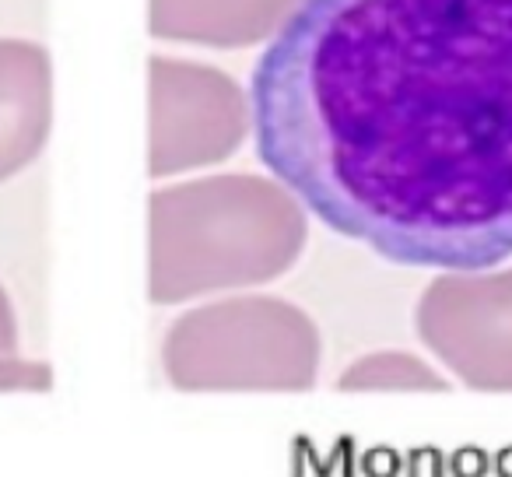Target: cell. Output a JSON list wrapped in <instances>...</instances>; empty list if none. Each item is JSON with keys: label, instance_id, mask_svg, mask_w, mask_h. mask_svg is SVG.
<instances>
[{"label": "cell", "instance_id": "3957f363", "mask_svg": "<svg viewBox=\"0 0 512 477\" xmlns=\"http://www.w3.org/2000/svg\"><path fill=\"white\" fill-rule=\"evenodd\" d=\"M15 369H22L15 362V316H11L8 295L0 292V390L22 383V376H15Z\"/></svg>", "mask_w": 512, "mask_h": 477}, {"label": "cell", "instance_id": "7a4b0ae2", "mask_svg": "<svg viewBox=\"0 0 512 477\" xmlns=\"http://www.w3.org/2000/svg\"><path fill=\"white\" fill-rule=\"evenodd\" d=\"M50 123L46 50L22 39H0V179L15 176L43 148Z\"/></svg>", "mask_w": 512, "mask_h": 477}, {"label": "cell", "instance_id": "6da1fadb", "mask_svg": "<svg viewBox=\"0 0 512 477\" xmlns=\"http://www.w3.org/2000/svg\"><path fill=\"white\" fill-rule=\"evenodd\" d=\"M249 120L267 172L390 264L512 257V0H299Z\"/></svg>", "mask_w": 512, "mask_h": 477}]
</instances>
